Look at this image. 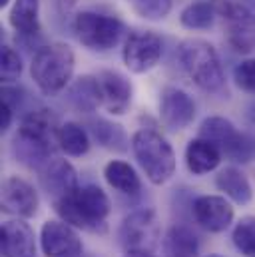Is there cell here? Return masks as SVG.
<instances>
[{
  "label": "cell",
  "instance_id": "4fadbf2b",
  "mask_svg": "<svg viewBox=\"0 0 255 257\" xmlns=\"http://www.w3.org/2000/svg\"><path fill=\"white\" fill-rule=\"evenodd\" d=\"M191 211L195 221L209 233L225 231L233 221V207L223 195H199Z\"/></svg>",
  "mask_w": 255,
  "mask_h": 257
},
{
  "label": "cell",
  "instance_id": "cb8c5ba5",
  "mask_svg": "<svg viewBox=\"0 0 255 257\" xmlns=\"http://www.w3.org/2000/svg\"><path fill=\"white\" fill-rule=\"evenodd\" d=\"M180 22L190 30H207L215 22V8L211 2H191L180 12Z\"/></svg>",
  "mask_w": 255,
  "mask_h": 257
},
{
  "label": "cell",
  "instance_id": "83f0119b",
  "mask_svg": "<svg viewBox=\"0 0 255 257\" xmlns=\"http://www.w3.org/2000/svg\"><path fill=\"white\" fill-rule=\"evenodd\" d=\"M231 239L241 255L255 257V215H245L235 223Z\"/></svg>",
  "mask_w": 255,
  "mask_h": 257
},
{
  "label": "cell",
  "instance_id": "836d02e7",
  "mask_svg": "<svg viewBox=\"0 0 255 257\" xmlns=\"http://www.w3.org/2000/svg\"><path fill=\"white\" fill-rule=\"evenodd\" d=\"M76 2H78V0H56V4H58L62 10H68V8H72Z\"/></svg>",
  "mask_w": 255,
  "mask_h": 257
},
{
  "label": "cell",
  "instance_id": "1f68e13d",
  "mask_svg": "<svg viewBox=\"0 0 255 257\" xmlns=\"http://www.w3.org/2000/svg\"><path fill=\"white\" fill-rule=\"evenodd\" d=\"M12 118H14V110H12L8 104L2 102V120H0V130H2V132H6V130L10 128Z\"/></svg>",
  "mask_w": 255,
  "mask_h": 257
},
{
  "label": "cell",
  "instance_id": "7c38bea8",
  "mask_svg": "<svg viewBox=\"0 0 255 257\" xmlns=\"http://www.w3.org/2000/svg\"><path fill=\"white\" fill-rule=\"evenodd\" d=\"M0 203H2V211L28 219L34 217L40 205L38 192L34 190L32 184H28L26 180L18 178V176H8L2 182V193H0Z\"/></svg>",
  "mask_w": 255,
  "mask_h": 257
},
{
  "label": "cell",
  "instance_id": "d6986e66",
  "mask_svg": "<svg viewBox=\"0 0 255 257\" xmlns=\"http://www.w3.org/2000/svg\"><path fill=\"white\" fill-rule=\"evenodd\" d=\"M8 22L22 36H36L40 32V0H14Z\"/></svg>",
  "mask_w": 255,
  "mask_h": 257
},
{
  "label": "cell",
  "instance_id": "4316f807",
  "mask_svg": "<svg viewBox=\"0 0 255 257\" xmlns=\"http://www.w3.org/2000/svg\"><path fill=\"white\" fill-rule=\"evenodd\" d=\"M235 132H237V130H235V126H233L229 120H225V118H221V116H209V118H205V120L201 122V126H199V138L209 140V142L215 144V146L219 148V152H221V148L233 138Z\"/></svg>",
  "mask_w": 255,
  "mask_h": 257
},
{
  "label": "cell",
  "instance_id": "277c9868",
  "mask_svg": "<svg viewBox=\"0 0 255 257\" xmlns=\"http://www.w3.org/2000/svg\"><path fill=\"white\" fill-rule=\"evenodd\" d=\"M134 156L154 186H164L176 172V154L170 142L156 130L140 128L132 136Z\"/></svg>",
  "mask_w": 255,
  "mask_h": 257
},
{
  "label": "cell",
  "instance_id": "7402d4cb",
  "mask_svg": "<svg viewBox=\"0 0 255 257\" xmlns=\"http://www.w3.org/2000/svg\"><path fill=\"white\" fill-rule=\"evenodd\" d=\"M104 178L110 188H114L116 192L124 193V195H136L142 190L140 176L128 162H122V160L108 162L104 168Z\"/></svg>",
  "mask_w": 255,
  "mask_h": 257
},
{
  "label": "cell",
  "instance_id": "5b68a950",
  "mask_svg": "<svg viewBox=\"0 0 255 257\" xmlns=\"http://www.w3.org/2000/svg\"><path fill=\"white\" fill-rule=\"evenodd\" d=\"M180 62L184 66V70L188 72L193 84L199 86L205 92H217L221 90L225 76H223V68L219 62L217 50L199 38H191L182 42L180 46Z\"/></svg>",
  "mask_w": 255,
  "mask_h": 257
},
{
  "label": "cell",
  "instance_id": "7a4b0ae2",
  "mask_svg": "<svg viewBox=\"0 0 255 257\" xmlns=\"http://www.w3.org/2000/svg\"><path fill=\"white\" fill-rule=\"evenodd\" d=\"M54 207L64 221L92 233L106 231V219L112 209L110 197L102 188L94 184L78 186L66 197L54 201Z\"/></svg>",
  "mask_w": 255,
  "mask_h": 257
},
{
  "label": "cell",
  "instance_id": "f1b7e54d",
  "mask_svg": "<svg viewBox=\"0 0 255 257\" xmlns=\"http://www.w3.org/2000/svg\"><path fill=\"white\" fill-rule=\"evenodd\" d=\"M22 74V58L12 46H2L0 50V76L4 84H12Z\"/></svg>",
  "mask_w": 255,
  "mask_h": 257
},
{
  "label": "cell",
  "instance_id": "f546056e",
  "mask_svg": "<svg viewBox=\"0 0 255 257\" xmlns=\"http://www.w3.org/2000/svg\"><path fill=\"white\" fill-rule=\"evenodd\" d=\"M132 2L134 10L148 20H162L172 10V0H128Z\"/></svg>",
  "mask_w": 255,
  "mask_h": 257
},
{
  "label": "cell",
  "instance_id": "d590c367",
  "mask_svg": "<svg viewBox=\"0 0 255 257\" xmlns=\"http://www.w3.org/2000/svg\"><path fill=\"white\" fill-rule=\"evenodd\" d=\"M8 2H10V0H0V6H6Z\"/></svg>",
  "mask_w": 255,
  "mask_h": 257
},
{
  "label": "cell",
  "instance_id": "d4e9b609",
  "mask_svg": "<svg viewBox=\"0 0 255 257\" xmlns=\"http://www.w3.org/2000/svg\"><path fill=\"white\" fill-rule=\"evenodd\" d=\"M221 156L233 164H249L255 158V138L237 130L233 138L221 148Z\"/></svg>",
  "mask_w": 255,
  "mask_h": 257
},
{
  "label": "cell",
  "instance_id": "30bf717a",
  "mask_svg": "<svg viewBox=\"0 0 255 257\" xmlns=\"http://www.w3.org/2000/svg\"><path fill=\"white\" fill-rule=\"evenodd\" d=\"M40 247L46 257H78L84 245L74 229L64 219H48L40 229Z\"/></svg>",
  "mask_w": 255,
  "mask_h": 257
},
{
  "label": "cell",
  "instance_id": "9c48e42d",
  "mask_svg": "<svg viewBox=\"0 0 255 257\" xmlns=\"http://www.w3.org/2000/svg\"><path fill=\"white\" fill-rule=\"evenodd\" d=\"M164 42L156 32H134L130 34L122 50L124 64L134 74H146L160 62Z\"/></svg>",
  "mask_w": 255,
  "mask_h": 257
},
{
  "label": "cell",
  "instance_id": "52a82bcc",
  "mask_svg": "<svg viewBox=\"0 0 255 257\" xmlns=\"http://www.w3.org/2000/svg\"><path fill=\"white\" fill-rule=\"evenodd\" d=\"M160 239V219L154 209H136L118 227V241L126 251H152Z\"/></svg>",
  "mask_w": 255,
  "mask_h": 257
},
{
  "label": "cell",
  "instance_id": "e575fe53",
  "mask_svg": "<svg viewBox=\"0 0 255 257\" xmlns=\"http://www.w3.org/2000/svg\"><path fill=\"white\" fill-rule=\"evenodd\" d=\"M247 118H249V122L255 126V102L247 108Z\"/></svg>",
  "mask_w": 255,
  "mask_h": 257
},
{
  "label": "cell",
  "instance_id": "3957f363",
  "mask_svg": "<svg viewBox=\"0 0 255 257\" xmlns=\"http://www.w3.org/2000/svg\"><path fill=\"white\" fill-rule=\"evenodd\" d=\"M76 56L64 42H52L36 50L30 62V76L42 94H60L72 82Z\"/></svg>",
  "mask_w": 255,
  "mask_h": 257
},
{
  "label": "cell",
  "instance_id": "44dd1931",
  "mask_svg": "<svg viewBox=\"0 0 255 257\" xmlns=\"http://www.w3.org/2000/svg\"><path fill=\"white\" fill-rule=\"evenodd\" d=\"M215 186L219 192L225 193V197H229L233 203L237 205H245L251 201L253 192H251V184L245 178V174L237 168H225L217 174L215 178Z\"/></svg>",
  "mask_w": 255,
  "mask_h": 257
},
{
  "label": "cell",
  "instance_id": "9a60e30c",
  "mask_svg": "<svg viewBox=\"0 0 255 257\" xmlns=\"http://www.w3.org/2000/svg\"><path fill=\"white\" fill-rule=\"evenodd\" d=\"M0 249L4 257H34L36 237L32 227L22 219L4 221L0 227Z\"/></svg>",
  "mask_w": 255,
  "mask_h": 257
},
{
  "label": "cell",
  "instance_id": "6da1fadb",
  "mask_svg": "<svg viewBox=\"0 0 255 257\" xmlns=\"http://www.w3.org/2000/svg\"><path fill=\"white\" fill-rule=\"evenodd\" d=\"M58 128L60 124L48 110H34L26 114L12 140L16 160L28 168H44L58 146Z\"/></svg>",
  "mask_w": 255,
  "mask_h": 257
},
{
  "label": "cell",
  "instance_id": "e0dca14e",
  "mask_svg": "<svg viewBox=\"0 0 255 257\" xmlns=\"http://www.w3.org/2000/svg\"><path fill=\"white\" fill-rule=\"evenodd\" d=\"M221 162V152L215 144L205 138L191 140L186 148V166L193 176H205L213 172Z\"/></svg>",
  "mask_w": 255,
  "mask_h": 257
},
{
  "label": "cell",
  "instance_id": "484cf974",
  "mask_svg": "<svg viewBox=\"0 0 255 257\" xmlns=\"http://www.w3.org/2000/svg\"><path fill=\"white\" fill-rule=\"evenodd\" d=\"M90 132L98 140V144H102L104 148L118 150V152H124L128 148L126 134H124L122 126H118V124H112L108 120H94L90 124Z\"/></svg>",
  "mask_w": 255,
  "mask_h": 257
},
{
  "label": "cell",
  "instance_id": "8992f818",
  "mask_svg": "<svg viewBox=\"0 0 255 257\" xmlns=\"http://www.w3.org/2000/svg\"><path fill=\"white\" fill-rule=\"evenodd\" d=\"M74 32L78 42L88 50L108 52L120 42L124 34V24L116 16L84 10L74 18Z\"/></svg>",
  "mask_w": 255,
  "mask_h": 257
},
{
  "label": "cell",
  "instance_id": "ac0fdd59",
  "mask_svg": "<svg viewBox=\"0 0 255 257\" xmlns=\"http://www.w3.org/2000/svg\"><path fill=\"white\" fill-rule=\"evenodd\" d=\"M68 100L70 104L84 114L96 112L102 106V90L98 76H80L70 88H68Z\"/></svg>",
  "mask_w": 255,
  "mask_h": 257
},
{
  "label": "cell",
  "instance_id": "8fae6325",
  "mask_svg": "<svg viewBox=\"0 0 255 257\" xmlns=\"http://www.w3.org/2000/svg\"><path fill=\"white\" fill-rule=\"evenodd\" d=\"M195 118V102L190 94L176 86H166L160 96V120L172 132L186 130Z\"/></svg>",
  "mask_w": 255,
  "mask_h": 257
},
{
  "label": "cell",
  "instance_id": "8d00e7d4",
  "mask_svg": "<svg viewBox=\"0 0 255 257\" xmlns=\"http://www.w3.org/2000/svg\"><path fill=\"white\" fill-rule=\"evenodd\" d=\"M207 257H221V255H217V253H211V255H207Z\"/></svg>",
  "mask_w": 255,
  "mask_h": 257
},
{
  "label": "cell",
  "instance_id": "ffe728a7",
  "mask_svg": "<svg viewBox=\"0 0 255 257\" xmlns=\"http://www.w3.org/2000/svg\"><path fill=\"white\" fill-rule=\"evenodd\" d=\"M162 249L166 257H197L199 241L190 227L172 225L162 239Z\"/></svg>",
  "mask_w": 255,
  "mask_h": 257
},
{
  "label": "cell",
  "instance_id": "603a6c76",
  "mask_svg": "<svg viewBox=\"0 0 255 257\" xmlns=\"http://www.w3.org/2000/svg\"><path fill=\"white\" fill-rule=\"evenodd\" d=\"M58 148L66 156L82 158L90 150V136L84 126L76 122H66L58 128Z\"/></svg>",
  "mask_w": 255,
  "mask_h": 257
},
{
  "label": "cell",
  "instance_id": "2e32d148",
  "mask_svg": "<svg viewBox=\"0 0 255 257\" xmlns=\"http://www.w3.org/2000/svg\"><path fill=\"white\" fill-rule=\"evenodd\" d=\"M40 182L46 193L52 197V201L62 199L78 188V176L74 166L68 160H60V158H52L42 168Z\"/></svg>",
  "mask_w": 255,
  "mask_h": 257
},
{
  "label": "cell",
  "instance_id": "ba28073f",
  "mask_svg": "<svg viewBox=\"0 0 255 257\" xmlns=\"http://www.w3.org/2000/svg\"><path fill=\"white\" fill-rule=\"evenodd\" d=\"M223 30L229 46L235 52H251L255 48V14L239 2H223L219 6Z\"/></svg>",
  "mask_w": 255,
  "mask_h": 257
},
{
  "label": "cell",
  "instance_id": "4dcf8cb0",
  "mask_svg": "<svg viewBox=\"0 0 255 257\" xmlns=\"http://www.w3.org/2000/svg\"><path fill=\"white\" fill-rule=\"evenodd\" d=\"M233 80H235V86L239 90H243V92L255 96V58L241 60L239 64L235 66Z\"/></svg>",
  "mask_w": 255,
  "mask_h": 257
},
{
  "label": "cell",
  "instance_id": "d6a6232c",
  "mask_svg": "<svg viewBox=\"0 0 255 257\" xmlns=\"http://www.w3.org/2000/svg\"><path fill=\"white\" fill-rule=\"evenodd\" d=\"M124 257H156L152 251H126Z\"/></svg>",
  "mask_w": 255,
  "mask_h": 257
},
{
  "label": "cell",
  "instance_id": "5bb4252c",
  "mask_svg": "<svg viewBox=\"0 0 255 257\" xmlns=\"http://www.w3.org/2000/svg\"><path fill=\"white\" fill-rule=\"evenodd\" d=\"M100 90H102V106L112 116L126 114L132 104V84L124 74L114 70H104L98 74Z\"/></svg>",
  "mask_w": 255,
  "mask_h": 257
}]
</instances>
